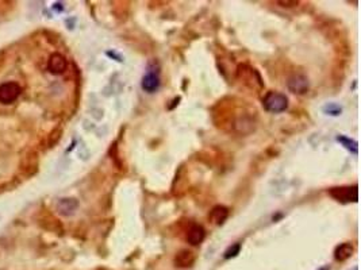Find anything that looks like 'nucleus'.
<instances>
[{
	"mask_svg": "<svg viewBox=\"0 0 361 270\" xmlns=\"http://www.w3.org/2000/svg\"><path fill=\"white\" fill-rule=\"evenodd\" d=\"M263 106L264 110L272 114H280L288 108V97L284 93L271 91L263 97Z\"/></svg>",
	"mask_w": 361,
	"mask_h": 270,
	"instance_id": "1",
	"label": "nucleus"
},
{
	"mask_svg": "<svg viewBox=\"0 0 361 270\" xmlns=\"http://www.w3.org/2000/svg\"><path fill=\"white\" fill-rule=\"evenodd\" d=\"M160 65H158L156 61H153V63H150L149 65H148L146 73L144 74V77H142L141 87L145 92L153 93L160 88Z\"/></svg>",
	"mask_w": 361,
	"mask_h": 270,
	"instance_id": "2",
	"label": "nucleus"
},
{
	"mask_svg": "<svg viewBox=\"0 0 361 270\" xmlns=\"http://www.w3.org/2000/svg\"><path fill=\"white\" fill-rule=\"evenodd\" d=\"M329 195L339 203H356L358 200L357 185H343L329 189Z\"/></svg>",
	"mask_w": 361,
	"mask_h": 270,
	"instance_id": "3",
	"label": "nucleus"
},
{
	"mask_svg": "<svg viewBox=\"0 0 361 270\" xmlns=\"http://www.w3.org/2000/svg\"><path fill=\"white\" fill-rule=\"evenodd\" d=\"M237 76L239 80L248 84L250 88L261 89L264 87V82L261 80L258 72L254 68H250L249 65H239L238 71H237Z\"/></svg>",
	"mask_w": 361,
	"mask_h": 270,
	"instance_id": "4",
	"label": "nucleus"
},
{
	"mask_svg": "<svg viewBox=\"0 0 361 270\" xmlns=\"http://www.w3.org/2000/svg\"><path fill=\"white\" fill-rule=\"evenodd\" d=\"M22 92V88L19 84L14 81L4 82L0 86V103L11 104L14 103Z\"/></svg>",
	"mask_w": 361,
	"mask_h": 270,
	"instance_id": "5",
	"label": "nucleus"
},
{
	"mask_svg": "<svg viewBox=\"0 0 361 270\" xmlns=\"http://www.w3.org/2000/svg\"><path fill=\"white\" fill-rule=\"evenodd\" d=\"M287 87H288V89H290L292 93H295V95H305V93L309 92L310 89L309 78L306 77L305 74H294V76H291V77L288 78Z\"/></svg>",
	"mask_w": 361,
	"mask_h": 270,
	"instance_id": "6",
	"label": "nucleus"
},
{
	"mask_svg": "<svg viewBox=\"0 0 361 270\" xmlns=\"http://www.w3.org/2000/svg\"><path fill=\"white\" fill-rule=\"evenodd\" d=\"M48 69L53 74H61L67 71V59L60 53H54L48 61Z\"/></svg>",
	"mask_w": 361,
	"mask_h": 270,
	"instance_id": "7",
	"label": "nucleus"
},
{
	"mask_svg": "<svg viewBox=\"0 0 361 270\" xmlns=\"http://www.w3.org/2000/svg\"><path fill=\"white\" fill-rule=\"evenodd\" d=\"M206 230L200 224H192L187 233V242L192 246H197L205 241Z\"/></svg>",
	"mask_w": 361,
	"mask_h": 270,
	"instance_id": "8",
	"label": "nucleus"
},
{
	"mask_svg": "<svg viewBox=\"0 0 361 270\" xmlns=\"http://www.w3.org/2000/svg\"><path fill=\"white\" fill-rule=\"evenodd\" d=\"M209 218L214 224L222 226L227 220V218H229V208L225 207V205H215V207L210 211Z\"/></svg>",
	"mask_w": 361,
	"mask_h": 270,
	"instance_id": "9",
	"label": "nucleus"
},
{
	"mask_svg": "<svg viewBox=\"0 0 361 270\" xmlns=\"http://www.w3.org/2000/svg\"><path fill=\"white\" fill-rule=\"evenodd\" d=\"M195 262V254L188 248L180 250L175 257V265L177 267H190Z\"/></svg>",
	"mask_w": 361,
	"mask_h": 270,
	"instance_id": "10",
	"label": "nucleus"
},
{
	"mask_svg": "<svg viewBox=\"0 0 361 270\" xmlns=\"http://www.w3.org/2000/svg\"><path fill=\"white\" fill-rule=\"evenodd\" d=\"M354 253V247L353 244L350 242H345V243L338 244L334 250V258L339 262H344L346 259H349L350 257L353 256Z\"/></svg>",
	"mask_w": 361,
	"mask_h": 270,
	"instance_id": "11",
	"label": "nucleus"
},
{
	"mask_svg": "<svg viewBox=\"0 0 361 270\" xmlns=\"http://www.w3.org/2000/svg\"><path fill=\"white\" fill-rule=\"evenodd\" d=\"M78 203L75 199H61L57 204V210L61 215L69 216V215L75 214V211L77 210Z\"/></svg>",
	"mask_w": 361,
	"mask_h": 270,
	"instance_id": "12",
	"label": "nucleus"
},
{
	"mask_svg": "<svg viewBox=\"0 0 361 270\" xmlns=\"http://www.w3.org/2000/svg\"><path fill=\"white\" fill-rule=\"evenodd\" d=\"M337 141H338L339 143L343 144V146L346 149V150H349L350 153H353V154H356V156H357L358 143L356 141H354V139H352V138L345 137V135H339V137H337Z\"/></svg>",
	"mask_w": 361,
	"mask_h": 270,
	"instance_id": "13",
	"label": "nucleus"
},
{
	"mask_svg": "<svg viewBox=\"0 0 361 270\" xmlns=\"http://www.w3.org/2000/svg\"><path fill=\"white\" fill-rule=\"evenodd\" d=\"M324 112L326 115H330V116H338L343 112V108L339 107L337 103H328L326 106H324Z\"/></svg>",
	"mask_w": 361,
	"mask_h": 270,
	"instance_id": "14",
	"label": "nucleus"
},
{
	"mask_svg": "<svg viewBox=\"0 0 361 270\" xmlns=\"http://www.w3.org/2000/svg\"><path fill=\"white\" fill-rule=\"evenodd\" d=\"M239 252H241V243H234L231 244L230 247L227 248L226 252H225L224 257L225 259H231L234 258V257H237L239 254Z\"/></svg>",
	"mask_w": 361,
	"mask_h": 270,
	"instance_id": "15",
	"label": "nucleus"
},
{
	"mask_svg": "<svg viewBox=\"0 0 361 270\" xmlns=\"http://www.w3.org/2000/svg\"><path fill=\"white\" fill-rule=\"evenodd\" d=\"M279 4H283L284 7H292V6H298V2H277Z\"/></svg>",
	"mask_w": 361,
	"mask_h": 270,
	"instance_id": "16",
	"label": "nucleus"
},
{
	"mask_svg": "<svg viewBox=\"0 0 361 270\" xmlns=\"http://www.w3.org/2000/svg\"><path fill=\"white\" fill-rule=\"evenodd\" d=\"M318 270H330V267H329V266H324V267H320V269H318Z\"/></svg>",
	"mask_w": 361,
	"mask_h": 270,
	"instance_id": "17",
	"label": "nucleus"
},
{
	"mask_svg": "<svg viewBox=\"0 0 361 270\" xmlns=\"http://www.w3.org/2000/svg\"><path fill=\"white\" fill-rule=\"evenodd\" d=\"M349 270H358V267L354 266V267H352V269H349Z\"/></svg>",
	"mask_w": 361,
	"mask_h": 270,
	"instance_id": "18",
	"label": "nucleus"
}]
</instances>
